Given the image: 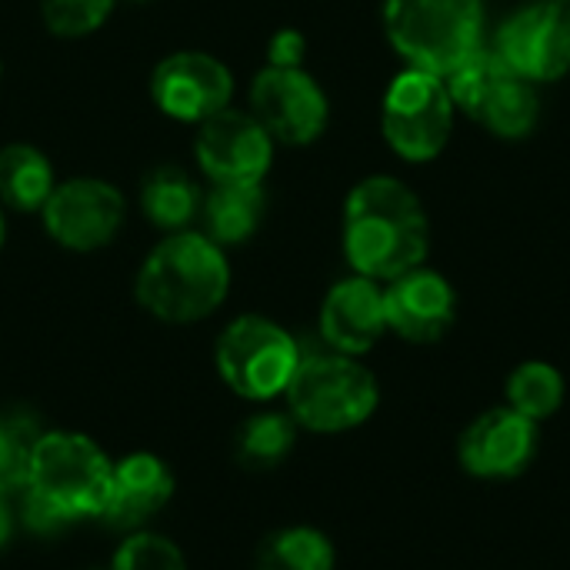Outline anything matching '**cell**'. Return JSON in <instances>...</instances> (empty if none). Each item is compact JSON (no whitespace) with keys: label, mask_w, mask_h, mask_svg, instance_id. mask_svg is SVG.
<instances>
[{"label":"cell","mask_w":570,"mask_h":570,"mask_svg":"<svg viewBox=\"0 0 570 570\" xmlns=\"http://www.w3.org/2000/svg\"><path fill=\"white\" fill-rule=\"evenodd\" d=\"M43 417L27 404L0 407V491L17 498L27 488V468L33 444L43 431Z\"/></svg>","instance_id":"cell-24"},{"label":"cell","mask_w":570,"mask_h":570,"mask_svg":"<svg viewBox=\"0 0 570 570\" xmlns=\"http://www.w3.org/2000/svg\"><path fill=\"white\" fill-rule=\"evenodd\" d=\"M274 140L250 110H220L197 127L194 157L210 184H264L274 164Z\"/></svg>","instance_id":"cell-15"},{"label":"cell","mask_w":570,"mask_h":570,"mask_svg":"<svg viewBox=\"0 0 570 570\" xmlns=\"http://www.w3.org/2000/svg\"><path fill=\"white\" fill-rule=\"evenodd\" d=\"M344 261L351 274L387 284L431 254V220L421 197L391 174L357 180L344 200L341 227Z\"/></svg>","instance_id":"cell-1"},{"label":"cell","mask_w":570,"mask_h":570,"mask_svg":"<svg viewBox=\"0 0 570 570\" xmlns=\"http://www.w3.org/2000/svg\"><path fill=\"white\" fill-rule=\"evenodd\" d=\"M458 311L461 301L454 284L428 264L384 284L387 334H394L411 347L441 344L454 331Z\"/></svg>","instance_id":"cell-16"},{"label":"cell","mask_w":570,"mask_h":570,"mask_svg":"<svg viewBox=\"0 0 570 570\" xmlns=\"http://www.w3.org/2000/svg\"><path fill=\"white\" fill-rule=\"evenodd\" d=\"M134 3H147V0H134Z\"/></svg>","instance_id":"cell-31"},{"label":"cell","mask_w":570,"mask_h":570,"mask_svg":"<svg viewBox=\"0 0 570 570\" xmlns=\"http://www.w3.org/2000/svg\"><path fill=\"white\" fill-rule=\"evenodd\" d=\"M0 80H3V63H0Z\"/></svg>","instance_id":"cell-30"},{"label":"cell","mask_w":570,"mask_h":570,"mask_svg":"<svg viewBox=\"0 0 570 570\" xmlns=\"http://www.w3.org/2000/svg\"><path fill=\"white\" fill-rule=\"evenodd\" d=\"M267 214L264 184H214L200 200V234H207L217 247L247 244Z\"/></svg>","instance_id":"cell-20"},{"label":"cell","mask_w":570,"mask_h":570,"mask_svg":"<svg viewBox=\"0 0 570 570\" xmlns=\"http://www.w3.org/2000/svg\"><path fill=\"white\" fill-rule=\"evenodd\" d=\"M304 434L297 428V421L287 414L284 404H264V407H250L230 434V461L244 471V474H277L284 471L297 448H301Z\"/></svg>","instance_id":"cell-18"},{"label":"cell","mask_w":570,"mask_h":570,"mask_svg":"<svg viewBox=\"0 0 570 570\" xmlns=\"http://www.w3.org/2000/svg\"><path fill=\"white\" fill-rule=\"evenodd\" d=\"M104 570H194L187 548L164 528L117 534Z\"/></svg>","instance_id":"cell-25"},{"label":"cell","mask_w":570,"mask_h":570,"mask_svg":"<svg viewBox=\"0 0 570 570\" xmlns=\"http://www.w3.org/2000/svg\"><path fill=\"white\" fill-rule=\"evenodd\" d=\"M250 570H341V548L327 528L287 521L261 534L250 551Z\"/></svg>","instance_id":"cell-19"},{"label":"cell","mask_w":570,"mask_h":570,"mask_svg":"<svg viewBox=\"0 0 570 570\" xmlns=\"http://www.w3.org/2000/svg\"><path fill=\"white\" fill-rule=\"evenodd\" d=\"M200 200H204V190L197 187V180L187 170L174 167V164L154 167L140 184V210H144V217L157 230H167V234L190 230L187 224L197 220Z\"/></svg>","instance_id":"cell-22"},{"label":"cell","mask_w":570,"mask_h":570,"mask_svg":"<svg viewBox=\"0 0 570 570\" xmlns=\"http://www.w3.org/2000/svg\"><path fill=\"white\" fill-rule=\"evenodd\" d=\"M7 240V217H3V204H0V247Z\"/></svg>","instance_id":"cell-29"},{"label":"cell","mask_w":570,"mask_h":570,"mask_svg":"<svg viewBox=\"0 0 570 570\" xmlns=\"http://www.w3.org/2000/svg\"><path fill=\"white\" fill-rule=\"evenodd\" d=\"M454 100L444 77L428 70H401L381 104V130L387 147L407 164H431L444 154L454 130Z\"/></svg>","instance_id":"cell-9"},{"label":"cell","mask_w":570,"mask_h":570,"mask_svg":"<svg viewBox=\"0 0 570 570\" xmlns=\"http://www.w3.org/2000/svg\"><path fill=\"white\" fill-rule=\"evenodd\" d=\"M114 7L117 0H40V17L53 37L80 40L97 33L110 20Z\"/></svg>","instance_id":"cell-26"},{"label":"cell","mask_w":570,"mask_h":570,"mask_svg":"<svg viewBox=\"0 0 570 570\" xmlns=\"http://www.w3.org/2000/svg\"><path fill=\"white\" fill-rule=\"evenodd\" d=\"M20 534V524H17V498L3 494L0 491V554H7L13 548Z\"/></svg>","instance_id":"cell-28"},{"label":"cell","mask_w":570,"mask_h":570,"mask_svg":"<svg viewBox=\"0 0 570 570\" xmlns=\"http://www.w3.org/2000/svg\"><path fill=\"white\" fill-rule=\"evenodd\" d=\"M304 438H351L364 431L384 404V387L364 357L337 351H304V361L281 401Z\"/></svg>","instance_id":"cell-3"},{"label":"cell","mask_w":570,"mask_h":570,"mask_svg":"<svg viewBox=\"0 0 570 570\" xmlns=\"http://www.w3.org/2000/svg\"><path fill=\"white\" fill-rule=\"evenodd\" d=\"M127 217L124 194L100 177H70L53 187L40 207L47 237L73 254H94L114 244Z\"/></svg>","instance_id":"cell-11"},{"label":"cell","mask_w":570,"mask_h":570,"mask_svg":"<svg viewBox=\"0 0 570 570\" xmlns=\"http://www.w3.org/2000/svg\"><path fill=\"white\" fill-rule=\"evenodd\" d=\"M541 454L544 428L511 411L508 404H491L478 411L454 438V468L468 481L488 488L524 481Z\"/></svg>","instance_id":"cell-8"},{"label":"cell","mask_w":570,"mask_h":570,"mask_svg":"<svg viewBox=\"0 0 570 570\" xmlns=\"http://www.w3.org/2000/svg\"><path fill=\"white\" fill-rule=\"evenodd\" d=\"M230 294V261L200 230L167 234L140 261L134 277L137 307L167 327H190L214 317Z\"/></svg>","instance_id":"cell-2"},{"label":"cell","mask_w":570,"mask_h":570,"mask_svg":"<svg viewBox=\"0 0 570 570\" xmlns=\"http://www.w3.org/2000/svg\"><path fill=\"white\" fill-rule=\"evenodd\" d=\"M444 83L454 107L501 140H524L541 120L538 83L518 77L488 43L458 63Z\"/></svg>","instance_id":"cell-7"},{"label":"cell","mask_w":570,"mask_h":570,"mask_svg":"<svg viewBox=\"0 0 570 570\" xmlns=\"http://www.w3.org/2000/svg\"><path fill=\"white\" fill-rule=\"evenodd\" d=\"M304 53H307L304 33L294 27H284L267 43V67H304Z\"/></svg>","instance_id":"cell-27"},{"label":"cell","mask_w":570,"mask_h":570,"mask_svg":"<svg viewBox=\"0 0 570 570\" xmlns=\"http://www.w3.org/2000/svg\"><path fill=\"white\" fill-rule=\"evenodd\" d=\"M177 471L154 448H134L114 458L110 488L97 528L110 534H127L154 528L177 501Z\"/></svg>","instance_id":"cell-12"},{"label":"cell","mask_w":570,"mask_h":570,"mask_svg":"<svg viewBox=\"0 0 570 570\" xmlns=\"http://www.w3.org/2000/svg\"><path fill=\"white\" fill-rule=\"evenodd\" d=\"M154 107L180 124H204L227 110L234 100L230 67L204 50H177L164 57L150 73Z\"/></svg>","instance_id":"cell-14"},{"label":"cell","mask_w":570,"mask_h":570,"mask_svg":"<svg viewBox=\"0 0 570 570\" xmlns=\"http://www.w3.org/2000/svg\"><path fill=\"white\" fill-rule=\"evenodd\" d=\"M114 454L80 428H43L30 468H27V494L50 504L77 528L97 524L107 488H110Z\"/></svg>","instance_id":"cell-4"},{"label":"cell","mask_w":570,"mask_h":570,"mask_svg":"<svg viewBox=\"0 0 570 570\" xmlns=\"http://www.w3.org/2000/svg\"><path fill=\"white\" fill-rule=\"evenodd\" d=\"M250 114L274 144L307 147L327 130L331 104L304 67H264L250 83Z\"/></svg>","instance_id":"cell-13"},{"label":"cell","mask_w":570,"mask_h":570,"mask_svg":"<svg viewBox=\"0 0 570 570\" xmlns=\"http://www.w3.org/2000/svg\"><path fill=\"white\" fill-rule=\"evenodd\" d=\"M568 377L554 361L528 357L508 371L504 387H501V404L548 428L568 407Z\"/></svg>","instance_id":"cell-21"},{"label":"cell","mask_w":570,"mask_h":570,"mask_svg":"<svg viewBox=\"0 0 570 570\" xmlns=\"http://www.w3.org/2000/svg\"><path fill=\"white\" fill-rule=\"evenodd\" d=\"M384 33L407 67L448 77L484 47L481 0H384Z\"/></svg>","instance_id":"cell-6"},{"label":"cell","mask_w":570,"mask_h":570,"mask_svg":"<svg viewBox=\"0 0 570 570\" xmlns=\"http://www.w3.org/2000/svg\"><path fill=\"white\" fill-rule=\"evenodd\" d=\"M494 53L531 83H554L570 70V0H528L501 20Z\"/></svg>","instance_id":"cell-10"},{"label":"cell","mask_w":570,"mask_h":570,"mask_svg":"<svg viewBox=\"0 0 570 570\" xmlns=\"http://www.w3.org/2000/svg\"><path fill=\"white\" fill-rule=\"evenodd\" d=\"M53 164L33 144L0 147V204L17 214H40L53 194Z\"/></svg>","instance_id":"cell-23"},{"label":"cell","mask_w":570,"mask_h":570,"mask_svg":"<svg viewBox=\"0 0 570 570\" xmlns=\"http://www.w3.org/2000/svg\"><path fill=\"white\" fill-rule=\"evenodd\" d=\"M317 334L327 351L367 357L387 337L384 284L361 274H347L331 284L317 311Z\"/></svg>","instance_id":"cell-17"},{"label":"cell","mask_w":570,"mask_h":570,"mask_svg":"<svg viewBox=\"0 0 570 570\" xmlns=\"http://www.w3.org/2000/svg\"><path fill=\"white\" fill-rule=\"evenodd\" d=\"M301 361L304 344L267 314H237L214 341L217 381L250 407L281 404Z\"/></svg>","instance_id":"cell-5"}]
</instances>
